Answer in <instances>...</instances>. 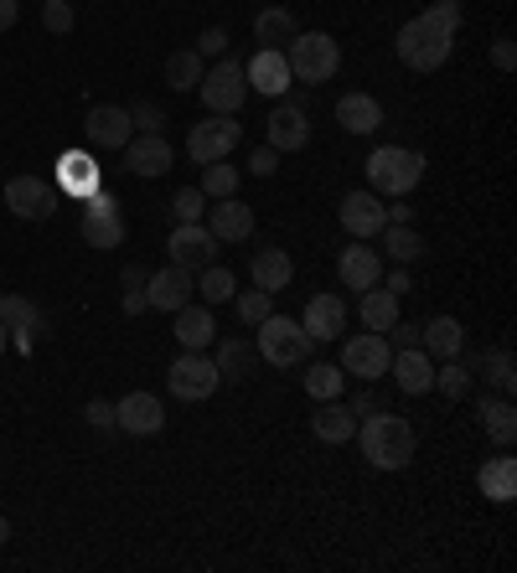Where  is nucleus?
<instances>
[{
    "label": "nucleus",
    "instance_id": "473e14b6",
    "mask_svg": "<svg viewBox=\"0 0 517 573\" xmlns=\"http://www.w3.org/2000/svg\"><path fill=\"white\" fill-rule=\"evenodd\" d=\"M477 486H481V496H486V501L507 507V501L517 496V460L513 455L486 460V465H481V475H477Z\"/></svg>",
    "mask_w": 517,
    "mask_h": 573
},
{
    "label": "nucleus",
    "instance_id": "ddd939ff",
    "mask_svg": "<svg viewBox=\"0 0 517 573\" xmlns=\"http://www.w3.org/2000/svg\"><path fill=\"white\" fill-rule=\"evenodd\" d=\"M166 254H171V264L197 275L207 264H218V237L207 233V222H177V233L166 237Z\"/></svg>",
    "mask_w": 517,
    "mask_h": 573
},
{
    "label": "nucleus",
    "instance_id": "c9c22d12",
    "mask_svg": "<svg viewBox=\"0 0 517 573\" xmlns=\"http://www.w3.org/2000/svg\"><path fill=\"white\" fill-rule=\"evenodd\" d=\"M296 32L300 26H296V16H290L285 5H269V11H258L254 16V41L258 47H285Z\"/></svg>",
    "mask_w": 517,
    "mask_h": 573
},
{
    "label": "nucleus",
    "instance_id": "4c0bfd02",
    "mask_svg": "<svg viewBox=\"0 0 517 573\" xmlns=\"http://www.w3.org/2000/svg\"><path fill=\"white\" fill-rule=\"evenodd\" d=\"M477 373L486 377V382H492L497 393L513 398V388H517V362H513V352H507V346H492V352H486V356L477 362Z\"/></svg>",
    "mask_w": 517,
    "mask_h": 573
},
{
    "label": "nucleus",
    "instance_id": "20e7f679",
    "mask_svg": "<svg viewBox=\"0 0 517 573\" xmlns=\"http://www.w3.org/2000/svg\"><path fill=\"white\" fill-rule=\"evenodd\" d=\"M285 62H290V78L296 83H332L341 68V47L326 32H296L285 41Z\"/></svg>",
    "mask_w": 517,
    "mask_h": 573
},
{
    "label": "nucleus",
    "instance_id": "6ab92c4d",
    "mask_svg": "<svg viewBox=\"0 0 517 573\" xmlns=\"http://www.w3.org/2000/svg\"><path fill=\"white\" fill-rule=\"evenodd\" d=\"M254 207L233 192V197H218L207 207V233L218 237V243H243V237H254Z\"/></svg>",
    "mask_w": 517,
    "mask_h": 573
},
{
    "label": "nucleus",
    "instance_id": "603ef678",
    "mask_svg": "<svg viewBox=\"0 0 517 573\" xmlns=\"http://www.w3.org/2000/svg\"><path fill=\"white\" fill-rule=\"evenodd\" d=\"M388 337H394L398 346H419V326H414V320H404V316H398V320H394V331H388Z\"/></svg>",
    "mask_w": 517,
    "mask_h": 573
},
{
    "label": "nucleus",
    "instance_id": "393cba45",
    "mask_svg": "<svg viewBox=\"0 0 517 573\" xmlns=\"http://www.w3.org/2000/svg\"><path fill=\"white\" fill-rule=\"evenodd\" d=\"M311 435L321 444H352L358 439V414L347 403H337V398H321L316 414H311Z\"/></svg>",
    "mask_w": 517,
    "mask_h": 573
},
{
    "label": "nucleus",
    "instance_id": "a19ab883",
    "mask_svg": "<svg viewBox=\"0 0 517 573\" xmlns=\"http://www.w3.org/2000/svg\"><path fill=\"white\" fill-rule=\"evenodd\" d=\"M471 382H477V373H471L460 356H450V362H435V388L445 398H466V393H471Z\"/></svg>",
    "mask_w": 517,
    "mask_h": 573
},
{
    "label": "nucleus",
    "instance_id": "09e8293b",
    "mask_svg": "<svg viewBox=\"0 0 517 573\" xmlns=\"http://www.w3.org/2000/svg\"><path fill=\"white\" fill-rule=\"evenodd\" d=\"M83 418H88L94 429H115V403H109V398H88V403H83Z\"/></svg>",
    "mask_w": 517,
    "mask_h": 573
},
{
    "label": "nucleus",
    "instance_id": "79ce46f5",
    "mask_svg": "<svg viewBox=\"0 0 517 573\" xmlns=\"http://www.w3.org/2000/svg\"><path fill=\"white\" fill-rule=\"evenodd\" d=\"M341 377H347L341 367H326V362H316V367L305 373V393L316 398V403H321V398H337L341 393Z\"/></svg>",
    "mask_w": 517,
    "mask_h": 573
},
{
    "label": "nucleus",
    "instance_id": "e433bc0d",
    "mask_svg": "<svg viewBox=\"0 0 517 573\" xmlns=\"http://www.w3.org/2000/svg\"><path fill=\"white\" fill-rule=\"evenodd\" d=\"M378 243L388 248V258H398V264H414L419 254H424V237H419L414 222H388L378 233Z\"/></svg>",
    "mask_w": 517,
    "mask_h": 573
},
{
    "label": "nucleus",
    "instance_id": "8fccbe9b",
    "mask_svg": "<svg viewBox=\"0 0 517 573\" xmlns=\"http://www.w3.org/2000/svg\"><path fill=\"white\" fill-rule=\"evenodd\" d=\"M249 171H254V176H275V171H279V150L258 145L254 156H249Z\"/></svg>",
    "mask_w": 517,
    "mask_h": 573
},
{
    "label": "nucleus",
    "instance_id": "f3484780",
    "mask_svg": "<svg viewBox=\"0 0 517 573\" xmlns=\"http://www.w3.org/2000/svg\"><path fill=\"white\" fill-rule=\"evenodd\" d=\"M337 218H341V228H347L352 237L373 243V237L388 228V202L373 197V192H347L341 207H337Z\"/></svg>",
    "mask_w": 517,
    "mask_h": 573
},
{
    "label": "nucleus",
    "instance_id": "aec40b11",
    "mask_svg": "<svg viewBox=\"0 0 517 573\" xmlns=\"http://www.w3.org/2000/svg\"><path fill=\"white\" fill-rule=\"evenodd\" d=\"M115 429H124V435H160L166 429V409H160L156 393H124L120 403H115Z\"/></svg>",
    "mask_w": 517,
    "mask_h": 573
},
{
    "label": "nucleus",
    "instance_id": "6e6552de",
    "mask_svg": "<svg viewBox=\"0 0 517 573\" xmlns=\"http://www.w3.org/2000/svg\"><path fill=\"white\" fill-rule=\"evenodd\" d=\"M239 139H243L239 114H207L202 124H192V135H187V156L197 160V166H213V160L233 156Z\"/></svg>",
    "mask_w": 517,
    "mask_h": 573
},
{
    "label": "nucleus",
    "instance_id": "39448f33",
    "mask_svg": "<svg viewBox=\"0 0 517 573\" xmlns=\"http://www.w3.org/2000/svg\"><path fill=\"white\" fill-rule=\"evenodd\" d=\"M254 331H258L254 352L264 356L269 367H300V362L311 356V346H316V341L305 337V326L290 320V316H264Z\"/></svg>",
    "mask_w": 517,
    "mask_h": 573
},
{
    "label": "nucleus",
    "instance_id": "f03ea898",
    "mask_svg": "<svg viewBox=\"0 0 517 573\" xmlns=\"http://www.w3.org/2000/svg\"><path fill=\"white\" fill-rule=\"evenodd\" d=\"M362 455L373 471H404L409 460H414V424L398 414H368L362 418Z\"/></svg>",
    "mask_w": 517,
    "mask_h": 573
},
{
    "label": "nucleus",
    "instance_id": "ea45409f",
    "mask_svg": "<svg viewBox=\"0 0 517 573\" xmlns=\"http://www.w3.org/2000/svg\"><path fill=\"white\" fill-rule=\"evenodd\" d=\"M202 197L218 202V197H233L239 192V166H228V160H213V166H202Z\"/></svg>",
    "mask_w": 517,
    "mask_h": 573
},
{
    "label": "nucleus",
    "instance_id": "5701e85b",
    "mask_svg": "<svg viewBox=\"0 0 517 573\" xmlns=\"http://www.w3.org/2000/svg\"><path fill=\"white\" fill-rule=\"evenodd\" d=\"M171 337L181 341V352H207L213 341H218V320H213V305H197V300H187L177 310V331Z\"/></svg>",
    "mask_w": 517,
    "mask_h": 573
},
{
    "label": "nucleus",
    "instance_id": "4be33fe9",
    "mask_svg": "<svg viewBox=\"0 0 517 573\" xmlns=\"http://www.w3.org/2000/svg\"><path fill=\"white\" fill-rule=\"evenodd\" d=\"M388 373H394V382L404 388V393L419 398V393L435 388V356L424 352V346H398L394 362H388Z\"/></svg>",
    "mask_w": 517,
    "mask_h": 573
},
{
    "label": "nucleus",
    "instance_id": "a878e982",
    "mask_svg": "<svg viewBox=\"0 0 517 573\" xmlns=\"http://www.w3.org/2000/svg\"><path fill=\"white\" fill-rule=\"evenodd\" d=\"M58 186L62 192H73L79 202H88L94 192H104V171L94 166V156H83V150H62L58 156Z\"/></svg>",
    "mask_w": 517,
    "mask_h": 573
},
{
    "label": "nucleus",
    "instance_id": "a211bd4d",
    "mask_svg": "<svg viewBox=\"0 0 517 573\" xmlns=\"http://www.w3.org/2000/svg\"><path fill=\"white\" fill-rule=\"evenodd\" d=\"M264 124H269V150H279V156H290V150H305V145H311V114H305L300 103H290V99H279Z\"/></svg>",
    "mask_w": 517,
    "mask_h": 573
},
{
    "label": "nucleus",
    "instance_id": "864d4df0",
    "mask_svg": "<svg viewBox=\"0 0 517 573\" xmlns=\"http://www.w3.org/2000/svg\"><path fill=\"white\" fill-rule=\"evenodd\" d=\"M383 409V398L373 393V382H362V393H358V403H352V414H378Z\"/></svg>",
    "mask_w": 517,
    "mask_h": 573
},
{
    "label": "nucleus",
    "instance_id": "c756f323",
    "mask_svg": "<svg viewBox=\"0 0 517 573\" xmlns=\"http://www.w3.org/2000/svg\"><path fill=\"white\" fill-rule=\"evenodd\" d=\"M477 424H481V435L492 439V444H513L517 439V409H513V398L502 393V398H481V409H477Z\"/></svg>",
    "mask_w": 517,
    "mask_h": 573
},
{
    "label": "nucleus",
    "instance_id": "c03bdc74",
    "mask_svg": "<svg viewBox=\"0 0 517 573\" xmlns=\"http://www.w3.org/2000/svg\"><path fill=\"white\" fill-rule=\"evenodd\" d=\"M233 300H239L243 326H258L264 316H275V295H269V290H243V295H233Z\"/></svg>",
    "mask_w": 517,
    "mask_h": 573
},
{
    "label": "nucleus",
    "instance_id": "58836bf2",
    "mask_svg": "<svg viewBox=\"0 0 517 573\" xmlns=\"http://www.w3.org/2000/svg\"><path fill=\"white\" fill-rule=\"evenodd\" d=\"M197 295H202V305H223V300L239 295V279L228 275L223 264H207V269L197 275Z\"/></svg>",
    "mask_w": 517,
    "mask_h": 573
},
{
    "label": "nucleus",
    "instance_id": "7ed1b4c3",
    "mask_svg": "<svg viewBox=\"0 0 517 573\" xmlns=\"http://www.w3.org/2000/svg\"><path fill=\"white\" fill-rule=\"evenodd\" d=\"M424 181V156L409 145H378L368 156V192L383 202H404Z\"/></svg>",
    "mask_w": 517,
    "mask_h": 573
},
{
    "label": "nucleus",
    "instance_id": "c85d7f7f",
    "mask_svg": "<svg viewBox=\"0 0 517 573\" xmlns=\"http://www.w3.org/2000/svg\"><path fill=\"white\" fill-rule=\"evenodd\" d=\"M0 326L11 331L21 352H32V341H37V326H41V310L32 305L26 295H0Z\"/></svg>",
    "mask_w": 517,
    "mask_h": 573
},
{
    "label": "nucleus",
    "instance_id": "bf43d9fd",
    "mask_svg": "<svg viewBox=\"0 0 517 573\" xmlns=\"http://www.w3.org/2000/svg\"><path fill=\"white\" fill-rule=\"evenodd\" d=\"M5 542H11V522L0 516V548H5Z\"/></svg>",
    "mask_w": 517,
    "mask_h": 573
},
{
    "label": "nucleus",
    "instance_id": "0eeeda50",
    "mask_svg": "<svg viewBox=\"0 0 517 573\" xmlns=\"http://www.w3.org/2000/svg\"><path fill=\"white\" fill-rule=\"evenodd\" d=\"M166 388L181 398V403H202V398H213L223 388L218 377V362L207 352H181L171 367H166Z\"/></svg>",
    "mask_w": 517,
    "mask_h": 573
},
{
    "label": "nucleus",
    "instance_id": "5fc2aeb1",
    "mask_svg": "<svg viewBox=\"0 0 517 573\" xmlns=\"http://www.w3.org/2000/svg\"><path fill=\"white\" fill-rule=\"evenodd\" d=\"M378 284H383V290H388V295H404V290H409V264H398L394 275H383Z\"/></svg>",
    "mask_w": 517,
    "mask_h": 573
},
{
    "label": "nucleus",
    "instance_id": "cd10ccee",
    "mask_svg": "<svg viewBox=\"0 0 517 573\" xmlns=\"http://www.w3.org/2000/svg\"><path fill=\"white\" fill-rule=\"evenodd\" d=\"M419 346L435 356V362H450V356L466 352V326L456 316H435L419 326Z\"/></svg>",
    "mask_w": 517,
    "mask_h": 573
},
{
    "label": "nucleus",
    "instance_id": "2eb2a0df",
    "mask_svg": "<svg viewBox=\"0 0 517 573\" xmlns=\"http://www.w3.org/2000/svg\"><path fill=\"white\" fill-rule=\"evenodd\" d=\"M120 156H124V171H130V176L156 181V176H166V171H171L177 150H171V139H166V135H140V130H135Z\"/></svg>",
    "mask_w": 517,
    "mask_h": 573
},
{
    "label": "nucleus",
    "instance_id": "4468645a",
    "mask_svg": "<svg viewBox=\"0 0 517 573\" xmlns=\"http://www.w3.org/2000/svg\"><path fill=\"white\" fill-rule=\"evenodd\" d=\"M192 295H197V275L181 269V264H166V269H156V275H145V300H151V310L177 316Z\"/></svg>",
    "mask_w": 517,
    "mask_h": 573
},
{
    "label": "nucleus",
    "instance_id": "f8f14e48",
    "mask_svg": "<svg viewBox=\"0 0 517 573\" xmlns=\"http://www.w3.org/2000/svg\"><path fill=\"white\" fill-rule=\"evenodd\" d=\"M5 207L26 222H47L58 212V186L41 176H11L5 181Z\"/></svg>",
    "mask_w": 517,
    "mask_h": 573
},
{
    "label": "nucleus",
    "instance_id": "f257e3e1",
    "mask_svg": "<svg viewBox=\"0 0 517 573\" xmlns=\"http://www.w3.org/2000/svg\"><path fill=\"white\" fill-rule=\"evenodd\" d=\"M456 32H460V0H435L430 11H419L414 21H404L398 32V62L414 73H440L450 52H456Z\"/></svg>",
    "mask_w": 517,
    "mask_h": 573
},
{
    "label": "nucleus",
    "instance_id": "1a4fd4ad",
    "mask_svg": "<svg viewBox=\"0 0 517 573\" xmlns=\"http://www.w3.org/2000/svg\"><path fill=\"white\" fill-rule=\"evenodd\" d=\"M394 362V341L378 337V331H362V337H347L341 341V373L362 377V382H378Z\"/></svg>",
    "mask_w": 517,
    "mask_h": 573
},
{
    "label": "nucleus",
    "instance_id": "72a5a7b5",
    "mask_svg": "<svg viewBox=\"0 0 517 573\" xmlns=\"http://www.w3.org/2000/svg\"><path fill=\"white\" fill-rule=\"evenodd\" d=\"M358 316H362V326L368 331H378V337H388L394 331V320H398V295H388V290H362L358 295Z\"/></svg>",
    "mask_w": 517,
    "mask_h": 573
},
{
    "label": "nucleus",
    "instance_id": "9b49d317",
    "mask_svg": "<svg viewBox=\"0 0 517 573\" xmlns=\"http://www.w3.org/2000/svg\"><path fill=\"white\" fill-rule=\"evenodd\" d=\"M83 135L94 150H124L130 135H135V119L124 103H94L88 114H83Z\"/></svg>",
    "mask_w": 517,
    "mask_h": 573
},
{
    "label": "nucleus",
    "instance_id": "de8ad7c7",
    "mask_svg": "<svg viewBox=\"0 0 517 573\" xmlns=\"http://www.w3.org/2000/svg\"><path fill=\"white\" fill-rule=\"evenodd\" d=\"M197 58H228V32L223 26H207L197 37Z\"/></svg>",
    "mask_w": 517,
    "mask_h": 573
},
{
    "label": "nucleus",
    "instance_id": "bb28decb",
    "mask_svg": "<svg viewBox=\"0 0 517 573\" xmlns=\"http://www.w3.org/2000/svg\"><path fill=\"white\" fill-rule=\"evenodd\" d=\"M337 124L347 135H378L383 130V103L373 94H341L337 99Z\"/></svg>",
    "mask_w": 517,
    "mask_h": 573
},
{
    "label": "nucleus",
    "instance_id": "3c124183",
    "mask_svg": "<svg viewBox=\"0 0 517 573\" xmlns=\"http://www.w3.org/2000/svg\"><path fill=\"white\" fill-rule=\"evenodd\" d=\"M492 62H497V73H513V68H517V47H513V37H497V41H492Z\"/></svg>",
    "mask_w": 517,
    "mask_h": 573
},
{
    "label": "nucleus",
    "instance_id": "052dcab7",
    "mask_svg": "<svg viewBox=\"0 0 517 573\" xmlns=\"http://www.w3.org/2000/svg\"><path fill=\"white\" fill-rule=\"evenodd\" d=\"M5 346H11V331H5V326H0V356H5Z\"/></svg>",
    "mask_w": 517,
    "mask_h": 573
},
{
    "label": "nucleus",
    "instance_id": "4d7b16f0",
    "mask_svg": "<svg viewBox=\"0 0 517 573\" xmlns=\"http://www.w3.org/2000/svg\"><path fill=\"white\" fill-rule=\"evenodd\" d=\"M16 21H21V5L16 0H0V32H11Z\"/></svg>",
    "mask_w": 517,
    "mask_h": 573
},
{
    "label": "nucleus",
    "instance_id": "7c9ffc66",
    "mask_svg": "<svg viewBox=\"0 0 517 573\" xmlns=\"http://www.w3.org/2000/svg\"><path fill=\"white\" fill-rule=\"evenodd\" d=\"M249 275H254V290H269V295H279V290L296 279V258L285 254V248H258L254 264H249Z\"/></svg>",
    "mask_w": 517,
    "mask_h": 573
},
{
    "label": "nucleus",
    "instance_id": "37998d69",
    "mask_svg": "<svg viewBox=\"0 0 517 573\" xmlns=\"http://www.w3.org/2000/svg\"><path fill=\"white\" fill-rule=\"evenodd\" d=\"M73 21H79L73 0H41V26H47L52 37H68V32H73Z\"/></svg>",
    "mask_w": 517,
    "mask_h": 573
},
{
    "label": "nucleus",
    "instance_id": "2f4dec72",
    "mask_svg": "<svg viewBox=\"0 0 517 573\" xmlns=\"http://www.w3.org/2000/svg\"><path fill=\"white\" fill-rule=\"evenodd\" d=\"M213 362H218V377H223V382H249V377H254L258 352H254V341L228 337V341H218V352H213Z\"/></svg>",
    "mask_w": 517,
    "mask_h": 573
},
{
    "label": "nucleus",
    "instance_id": "b1692460",
    "mask_svg": "<svg viewBox=\"0 0 517 573\" xmlns=\"http://www.w3.org/2000/svg\"><path fill=\"white\" fill-rule=\"evenodd\" d=\"M300 326H305V337L311 341H337L341 331H347V300L341 295H311Z\"/></svg>",
    "mask_w": 517,
    "mask_h": 573
},
{
    "label": "nucleus",
    "instance_id": "6e6d98bb",
    "mask_svg": "<svg viewBox=\"0 0 517 573\" xmlns=\"http://www.w3.org/2000/svg\"><path fill=\"white\" fill-rule=\"evenodd\" d=\"M145 310H151L145 290H124V316H145Z\"/></svg>",
    "mask_w": 517,
    "mask_h": 573
},
{
    "label": "nucleus",
    "instance_id": "dca6fc26",
    "mask_svg": "<svg viewBox=\"0 0 517 573\" xmlns=\"http://www.w3.org/2000/svg\"><path fill=\"white\" fill-rule=\"evenodd\" d=\"M243 78H249V94H264V99H285L290 88V62H285V47H258L254 58L243 62Z\"/></svg>",
    "mask_w": 517,
    "mask_h": 573
},
{
    "label": "nucleus",
    "instance_id": "412c9836",
    "mask_svg": "<svg viewBox=\"0 0 517 573\" xmlns=\"http://www.w3.org/2000/svg\"><path fill=\"white\" fill-rule=\"evenodd\" d=\"M337 279H341V290H373L383 279V258H378V248H368L362 237H352V248H341V258H337Z\"/></svg>",
    "mask_w": 517,
    "mask_h": 573
},
{
    "label": "nucleus",
    "instance_id": "a18cd8bd",
    "mask_svg": "<svg viewBox=\"0 0 517 573\" xmlns=\"http://www.w3.org/2000/svg\"><path fill=\"white\" fill-rule=\"evenodd\" d=\"M171 212H177V222H202L207 218V197H202V186H181L177 197H171Z\"/></svg>",
    "mask_w": 517,
    "mask_h": 573
},
{
    "label": "nucleus",
    "instance_id": "f704fd0d",
    "mask_svg": "<svg viewBox=\"0 0 517 573\" xmlns=\"http://www.w3.org/2000/svg\"><path fill=\"white\" fill-rule=\"evenodd\" d=\"M202 73H207V58H197V47H181L166 58V83H171V94H197Z\"/></svg>",
    "mask_w": 517,
    "mask_h": 573
},
{
    "label": "nucleus",
    "instance_id": "49530a36",
    "mask_svg": "<svg viewBox=\"0 0 517 573\" xmlns=\"http://www.w3.org/2000/svg\"><path fill=\"white\" fill-rule=\"evenodd\" d=\"M124 109H130V119H135L140 135H160V130H166V109H160V103L140 99V103H124Z\"/></svg>",
    "mask_w": 517,
    "mask_h": 573
},
{
    "label": "nucleus",
    "instance_id": "13d9d810",
    "mask_svg": "<svg viewBox=\"0 0 517 573\" xmlns=\"http://www.w3.org/2000/svg\"><path fill=\"white\" fill-rule=\"evenodd\" d=\"M145 275H151V269L130 264V269H124V290H145Z\"/></svg>",
    "mask_w": 517,
    "mask_h": 573
},
{
    "label": "nucleus",
    "instance_id": "9d476101",
    "mask_svg": "<svg viewBox=\"0 0 517 573\" xmlns=\"http://www.w3.org/2000/svg\"><path fill=\"white\" fill-rule=\"evenodd\" d=\"M79 233L88 248H120L124 243V212H120V197H109V192H94L88 207H83V222Z\"/></svg>",
    "mask_w": 517,
    "mask_h": 573
},
{
    "label": "nucleus",
    "instance_id": "423d86ee",
    "mask_svg": "<svg viewBox=\"0 0 517 573\" xmlns=\"http://www.w3.org/2000/svg\"><path fill=\"white\" fill-rule=\"evenodd\" d=\"M207 114H243V99H249V78H243L239 58H218V68H207L197 83Z\"/></svg>",
    "mask_w": 517,
    "mask_h": 573
}]
</instances>
